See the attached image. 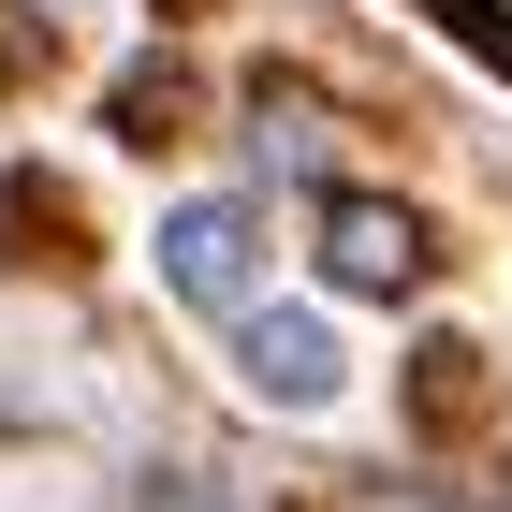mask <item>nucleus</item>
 <instances>
[{
    "label": "nucleus",
    "mask_w": 512,
    "mask_h": 512,
    "mask_svg": "<svg viewBox=\"0 0 512 512\" xmlns=\"http://www.w3.org/2000/svg\"><path fill=\"white\" fill-rule=\"evenodd\" d=\"M425 15H439V30H454V44H483V59H498V74H512V15H498V0H425Z\"/></svg>",
    "instance_id": "5"
},
{
    "label": "nucleus",
    "mask_w": 512,
    "mask_h": 512,
    "mask_svg": "<svg viewBox=\"0 0 512 512\" xmlns=\"http://www.w3.org/2000/svg\"><path fill=\"white\" fill-rule=\"evenodd\" d=\"M308 278H322V308H425V278H439V220H425L410 191L337 176V191H308Z\"/></svg>",
    "instance_id": "1"
},
{
    "label": "nucleus",
    "mask_w": 512,
    "mask_h": 512,
    "mask_svg": "<svg viewBox=\"0 0 512 512\" xmlns=\"http://www.w3.org/2000/svg\"><path fill=\"white\" fill-rule=\"evenodd\" d=\"M147 264H161V293H176L191 322H235V308H264V264H278V235H264V191H191V205H161Z\"/></svg>",
    "instance_id": "2"
},
{
    "label": "nucleus",
    "mask_w": 512,
    "mask_h": 512,
    "mask_svg": "<svg viewBox=\"0 0 512 512\" xmlns=\"http://www.w3.org/2000/svg\"><path fill=\"white\" fill-rule=\"evenodd\" d=\"M498 512H512V498H498Z\"/></svg>",
    "instance_id": "8"
},
{
    "label": "nucleus",
    "mask_w": 512,
    "mask_h": 512,
    "mask_svg": "<svg viewBox=\"0 0 512 512\" xmlns=\"http://www.w3.org/2000/svg\"><path fill=\"white\" fill-rule=\"evenodd\" d=\"M235 337V381L264 395V410H337V381H352V352H337V308H235L220 322Z\"/></svg>",
    "instance_id": "3"
},
{
    "label": "nucleus",
    "mask_w": 512,
    "mask_h": 512,
    "mask_svg": "<svg viewBox=\"0 0 512 512\" xmlns=\"http://www.w3.org/2000/svg\"><path fill=\"white\" fill-rule=\"evenodd\" d=\"M15 74H30V30H0V88H15Z\"/></svg>",
    "instance_id": "6"
},
{
    "label": "nucleus",
    "mask_w": 512,
    "mask_h": 512,
    "mask_svg": "<svg viewBox=\"0 0 512 512\" xmlns=\"http://www.w3.org/2000/svg\"><path fill=\"white\" fill-rule=\"evenodd\" d=\"M74 15H103V0H74Z\"/></svg>",
    "instance_id": "7"
},
{
    "label": "nucleus",
    "mask_w": 512,
    "mask_h": 512,
    "mask_svg": "<svg viewBox=\"0 0 512 512\" xmlns=\"http://www.w3.org/2000/svg\"><path fill=\"white\" fill-rule=\"evenodd\" d=\"M249 176H278V191H337V103H322L308 74H249Z\"/></svg>",
    "instance_id": "4"
}]
</instances>
